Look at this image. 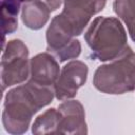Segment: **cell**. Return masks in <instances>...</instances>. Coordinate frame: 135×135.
<instances>
[{
  "label": "cell",
  "instance_id": "cell-5",
  "mask_svg": "<svg viewBox=\"0 0 135 135\" xmlns=\"http://www.w3.org/2000/svg\"><path fill=\"white\" fill-rule=\"evenodd\" d=\"M27 47L21 40L15 39L7 42L3 49L1 60V83L2 90L24 81L28 76Z\"/></svg>",
  "mask_w": 135,
  "mask_h": 135
},
{
  "label": "cell",
  "instance_id": "cell-4",
  "mask_svg": "<svg viewBox=\"0 0 135 135\" xmlns=\"http://www.w3.org/2000/svg\"><path fill=\"white\" fill-rule=\"evenodd\" d=\"M105 0H64V8L51 22L60 32L74 37L82 33L93 15L100 12Z\"/></svg>",
  "mask_w": 135,
  "mask_h": 135
},
{
  "label": "cell",
  "instance_id": "cell-9",
  "mask_svg": "<svg viewBox=\"0 0 135 135\" xmlns=\"http://www.w3.org/2000/svg\"><path fill=\"white\" fill-rule=\"evenodd\" d=\"M51 9L41 0H25L22 7V21L32 28H41L49 19Z\"/></svg>",
  "mask_w": 135,
  "mask_h": 135
},
{
  "label": "cell",
  "instance_id": "cell-10",
  "mask_svg": "<svg viewBox=\"0 0 135 135\" xmlns=\"http://www.w3.org/2000/svg\"><path fill=\"white\" fill-rule=\"evenodd\" d=\"M24 0H1V16H2V33L11 34L18 27L17 16L21 2Z\"/></svg>",
  "mask_w": 135,
  "mask_h": 135
},
{
  "label": "cell",
  "instance_id": "cell-13",
  "mask_svg": "<svg viewBox=\"0 0 135 135\" xmlns=\"http://www.w3.org/2000/svg\"><path fill=\"white\" fill-rule=\"evenodd\" d=\"M25 1V0H24ZM42 2H44L45 4H46V6L51 9V12L52 11H55V9H57V7L61 4V1L62 0H41Z\"/></svg>",
  "mask_w": 135,
  "mask_h": 135
},
{
  "label": "cell",
  "instance_id": "cell-1",
  "mask_svg": "<svg viewBox=\"0 0 135 135\" xmlns=\"http://www.w3.org/2000/svg\"><path fill=\"white\" fill-rule=\"evenodd\" d=\"M54 93L53 86L40 85L31 80L26 84L7 92L2 113L5 130L12 134L25 132L32 116L52 101Z\"/></svg>",
  "mask_w": 135,
  "mask_h": 135
},
{
  "label": "cell",
  "instance_id": "cell-12",
  "mask_svg": "<svg viewBox=\"0 0 135 135\" xmlns=\"http://www.w3.org/2000/svg\"><path fill=\"white\" fill-rule=\"evenodd\" d=\"M58 112L55 109H50L44 114L40 115L33 124V133H57Z\"/></svg>",
  "mask_w": 135,
  "mask_h": 135
},
{
  "label": "cell",
  "instance_id": "cell-2",
  "mask_svg": "<svg viewBox=\"0 0 135 135\" xmlns=\"http://www.w3.org/2000/svg\"><path fill=\"white\" fill-rule=\"evenodd\" d=\"M84 38L92 50V57L100 61L114 60L130 49L127 44L126 32L119 20L115 18H96Z\"/></svg>",
  "mask_w": 135,
  "mask_h": 135
},
{
  "label": "cell",
  "instance_id": "cell-11",
  "mask_svg": "<svg viewBox=\"0 0 135 135\" xmlns=\"http://www.w3.org/2000/svg\"><path fill=\"white\" fill-rule=\"evenodd\" d=\"M114 11L126 22L129 33L135 41V0H116Z\"/></svg>",
  "mask_w": 135,
  "mask_h": 135
},
{
  "label": "cell",
  "instance_id": "cell-7",
  "mask_svg": "<svg viewBox=\"0 0 135 135\" xmlns=\"http://www.w3.org/2000/svg\"><path fill=\"white\" fill-rule=\"evenodd\" d=\"M57 112V133H86L83 109L78 101L64 102Z\"/></svg>",
  "mask_w": 135,
  "mask_h": 135
},
{
  "label": "cell",
  "instance_id": "cell-3",
  "mask_svg": "<svg viewBox=\"0 0 135 135\" xmlns=\"http://www.w3.org/2000/svg\"><path fill=\"white\" fill-rule=\"evenodd\" d=\"M94 85L108 94H122L135 89V54L131 47L114 62L96 70Z\"/></svg>",
  "mask_w": 135,
  "mask_h": 135
},
{
  "label": "cell",
  "instance_id": "cell-8",
  "mask_svg": "<svg viewBox=\"0 0 135 135\" xmlns=\"http://www.w3.org/2000/svg\"><path fill=\"white\" fill-rule=\"evenodd\" d=\"M58 76V64L51 55L39 54L31 60V81L40 85L53 86Z\"/></svg>",
  "mask_w": 135,
  "mask_h": 135
},
{
  "label": "cell",
  "instance_id": "cell-6",
  "mask_svg": "<svg viewBox=\"0 0 135 135\" xmlns=\"http://www.w3.org/2000/svg\"><path fill=\"white\" fill-rule=\"evenodd\" d=\"M88 66L81 61H72L61 71L55 83V94L59 100L72 98L76 95L77 90L85 82Z\"/></svg>",
  "mask_w": 135,
  "mask_h": 135
}]
</instances>
